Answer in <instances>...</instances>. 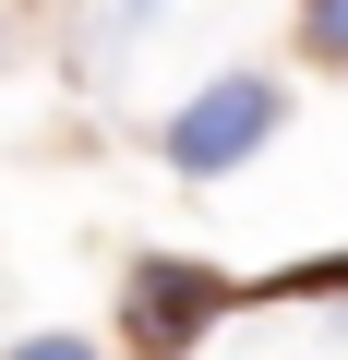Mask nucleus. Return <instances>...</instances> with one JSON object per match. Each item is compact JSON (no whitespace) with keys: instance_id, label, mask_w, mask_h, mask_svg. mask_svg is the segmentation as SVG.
<instances>
[{"instance_id":"obj_1","label":"nucleus","mask_w":348,"mask_h":360,"mask_svg":"<svg viewBox=\"0 0 348 360\" xmlns=\"http://www.w3.org/2000/svg\"><path fill=\"white\" fill-rule=\"evenodd\" d=\"M276 120H288L276 72H217V84L181 96V120H168V168H181V180H228L240 156L276 144Z\"/></svg>"},{"instance_id":"obj_2","label":"nucleus","mask_w":348,"mask_h":360,"mask_svg":"<svg viewBox=\"0 0 348 360\" xmlns=\"http://www.w3.org/2000/svg\"><path fill=\"white\" fill-rule=\"evenodd\" d=\"M217 312H228V276L217 264H181V252H132L120 264V348L132 360H181Z\"/></svg>"},{"instance_id":"obj_3","label":"nucleus","mask_w":348,"mask_h":360,"mask_svg":"<svg viewBox=\"0 0 348 360\" xmlns=\"http://www.w3.org/2000/svg\"><path fill=\"white\" fill-rule=\"evenodd\" d=\"M300 60L348 72V0H312V13H300Z\"/></svg>"},{"instance_id":"obj_4","label":"nucleus","mask_w":348,"mask_h":360,"mask_svg":"<svg viewBox=\"0 0 348 360\" xmlns=\"http://www.w3.org/2000/svg\"><path fill=\"white\" fill-rule=\"evenodd\" d=\"M276 300H348V252H336V264H288Z\"/></svg>"},{"instance_id":"obj_5","label":"nucleus","mask_w":348,"mask_h":360,"mask_svg":"<svg viewBox=\"0 0 348 360\" xmlns=\"http://www.w3.org/2000/svg\"><path fill=\"white\" fill-rule=\"evenodd\" d=\"M0 360H108V348H84V336H25V348H0Z\"/></svg>"}]
</instances>
